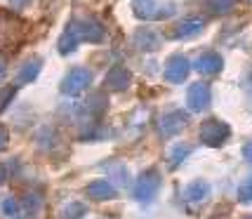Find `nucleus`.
<instances>
[{
    "mask_svg": "<svg viewBox=\"0 0 252 219\" xmlns=\"http://www.w3.org/2000/svg\"><path fill=\"white\" fill-rule=\"evenodd\" d=\"M26 26L19 17L10 12H0V52H12L17 50L24 40Z\"/></svg>",
    "mask_w": 252,
    "mask_h": 219,
    "instance_id": "obj_1",
    "label": "nucleus"
},
{
    "mask_svg": "<svg viewBox=\"0 0 252 219\" xmlns=\"http://www.w3.org/2000/svg\"><path fill=\"white\" fill-rule=\"evenodd\" d=\"M158 191H160V172L158 170H144L132 187V196H134V200L149 205L156 200Z\"/></svg>",
    "mask_w": 252,
    "mask_h": 219,
    "instance_id": "obj_2",
    "label": "nucleus"
},
{
    "mask_svg": "<svg viewBox=\"0 0 252 219\" xmlns=\"http://www.w3.org/2000/svg\"><path fill=\"white\" fill-rule=\"evenodd\" d=\"M177 12L172 2H160V0H137L134 2V14L139 19H167Z\"/></svg>",
    "mask_w": 252,
    "mask_h": 219,
    "instance_id": "obj_3",
    "label": "nucleus"
},
{
    "mask_svg": "<svg viewBox=\"0 0 252 219\" xmlns=\"http://www.w3.org/2000/svg\"><path fill=\"white\" fill-rule=\"evenodd\" d=\"M229 125L221 121H205L203 125H200V132H198V137H200V142L205 144V146H212V149H217V146H221V144L229 139Z\"/></svg>",
    "mask_w": 252,
    "mask_h": 219,
    "instance_id": "obj_4",
    "label": "nucleus"
},
{
    "mask_svg": "<svg viewBox=\"0 0 252 219\" xmlns=\"http://www.w3.org/2000/svg\"><path fill=\"white\" fill-rule=\"evenodd\" d=\"M71 26L76 29L80 43H83V40H88V43H101V40L106 38V29H104L97 19H92V17L76 19V22H71Z\"/></svg>",
    "mask_w": 252,
    "mask_h": 219,
    "instance_id": "obj_5",
    "label": "nucleus"
},
{
    "mask_svg": "<svg viewBox=\"0 0 252 219\" xmlns=\"http://www.w3.org/2000/svg\"><path fill=\"white\" fill-rule=\"evenodd\" d=\"M92 83V73L88 68H73L68 76L62 80V92L68 94V97H76L80 92H85Z\"/></svg>",
    "mask_w": 252,
    "mask_h": 219,
    "instance_id": "obj_6",
    "label": "nucleus"
},
{
    "mask_svg": "<svg viewBox=\"0 0 252 219\" xmlns=\"http://www.w3.org/2000/svg\"><path fill=\"white\" fill-rule=\"evenodd\" d=\"M189 125V113L187 111H170L158 121V130L160 137H175Z\"/></svg>",
    "mask_w": 252,
    "mask_h": 219,
    "instance_id": "obj_7",
    "label": "nucleus"
},
{
    "mask_svg": "<svg viewBox=\"0 0 252 219\" xmlns=\"http://www.w3.org/2000/svg\"><path fill=\"white\" fill-rule=\"evenodd\" d=\"M189 71H191V62H189L184 55H175L165 62V78H167L170 83H175V85L187 80Z\"/></svg>",
    "mask_w": 252,
    "mask_h": 219,
    "instance_id": "obj_8",
    "label": "nucleus"
},
{
    "mask_svg": "<svg viewBox=\"0 0 252 219\" xmlns=\"http://www.w3.org/2000/svg\"><path fill=\"white\" fill-rule=\"evenodd\" d=\"M212 101V94H210V88L203 85V83H196L191 85L187 92V104L191 111H205Z\"/></svg>",
    "mask_w": 252,
    "mask_h": 219,
    "instance_id": "obj_9",
    "label": "nucleus"
},
{
    "mask_svg": "<svg viewBox=\"0 0 252 219\" xmlns=\"http://www.w3.org/2000/svg\"><path fill=\"white\" fill-rule=\"evenodd\" d=\"M130 71L125 66H113L109 73H106V80H104V88L111 90V92H123V90L130 88Z\"/></svg>",
    "mask_w": 252,
    "mask_h": 219,
    "instance_id": "obj_10",
    "label": "nucleus"
},
{
    "mask_svg": "<svg viewBox=\"0 0 252 219\" xmlns=\"http://www.w3.org/2000/svg\"><path fill=\"white\" fill-rule=\"evenodd\" d=\"M221 66H224V59L220 55H215V52H205L193 62V68L203 76H217L221 71Z\"/></svg>",
    "mask_w": 252,
    "mask_h": 219,
    "instance_id": "obj_11",
    "label": "nucleus"
},
{
    "mask_svg": "<svg viewBox=\"0 0 252 219\" xmlns=\"http://www.w3.org/2000/svg\"><path fill=\"white\" fill-rule=\"evenodd\" d=\"M88 196L92 200H113L118 196V188L113 187V182H109V179H94L88 184Z\"/></svg>",
    "mask_w": 252,
    "mask_h": 219,
    "instance_id": "obj_12",
    "label": "nucleus"
},
{
    "mask_svg": "<svg viewBox=\"0 0 252 219\" xmlns=\"http://www.w3.org/2000/svg\"><path fill=\"white\" fill-rule=\"evenodd\" d=\"M203 29H205V22H203V19H196V17L182 19V22L175 26V38H193V35H198Z\"/></svg>",
    "mask_w": 252,
    "mask_h": 219,
    "instance_id": "obj_13",
    "label": "nucleus"
},
{
    "mask_svg": "<svg viewBox=\"0 0 252 219\" xmlns=\"http://www.w3.org/2000/svg\"><path fill=\"white\" fill-rule=\"evenodd\" d=\"M134 45L139 47V50H144V52H154V50H158L160 47V35L156 31H137V35H134Z\"/></svg>",
    "mask_w": 252,
    "mask_h": 219,
    "instance_id": "obj_14",
    "label": "nucleus"
},
{
    "mask_svg": "<svg viewBox=\"0 0 252 219\" xmlns=\"http://www.w3.org/2000/svg\"><path fill=\"white\" fill-rule=\"evenodd\" d=\"M40 66H43V62H40L38 57L29 59V62L19 68V73H17V85H26V83L35 80V76L40 73Z\"/></svg>",
    "mask_w": 252,
    "mask_h": 219,
    "instance_id": "obj_15",
    "label": "nucleus"
},
{
    "mask_svg": "<svg viewBox=\"0 0 252 219\" xmlns=\"http://www.w3.org/2000/svg\"><path fill=\"white\" fill-rule=\"evenodd\" d=\"M210 196V187L205 182H193V184H189L184 188V200L187 203H200V200H205Z\"/></svg>",
    "mask_w": 252,
    "mask_h": 219,
    "instance_id": "obj_16",
    "label": "nucleus"
},
{
    "mask_svg": "<svg viewBox=\"0 0 252 219\" xmlns=\"http://www.w3.org/2000/svg\"><path fill=\"white\" fill-rule=\"evenodd\" d=\"M78 45H80V38H78V33H76V29L68 24L66 26V31H64V35L59 38V52L62 55H68V52H73Z\"/></svg>",
    "mask_w": 252,
    "mask_h": 219,
    "instance_id": "obj_17",
    "label": "nucleus"
},
{
    "mask_svg": "<svg viewBox=\"0 0 252 219\" xmlns=\"http://www.w3.org/2000/svg\"><path fill=\"white\" fill-rule=\"evenodd\" d=\"M106 172L113 177V182L118 184V187H127L130 184V172H127V167L121 163H109L106 165Z\"/></svg>",
    "mask_w": 252,
    "mask_h": 219,
    "instance_id": "obj_18",
    "label": "nucleus"
},
{
    "mask_svg": "<svg viewBox=\"0 0 252 219\" xmlns=\"http://www.w3.org/2000/svg\"><path fill=\"white\" fill-rule=\"evenodd\" d=\"M189 154H191V146H189V144H177V146H172L170 154H167V163H170V167L182 165L189 158Z\"/></svg>",
    "mask_w": 252,
    "mask_h": 219,
    "instance_id": "obj_19",
    "label": "nucleus"
},
{
    "mask_svg": "<svg viewBox=\"0 0 252 219\" xmlns=\"http://www.w3.org/2000/svg\"><path fill=\"white\" fill-rule=\"evenodd\" d=\"M85 212H88V208H85L83 203L71 200V203H66L64 208H62L59 219H83V217H85Z\"/></svg>",
    "mask_w": 252,
    "mask_h": 219,
    "instance_id": "obj_20",
    "label": "nucleus"
},
{
    "mask_svg": "<svg viewBox=\"0 0 252 219\" xmlns=\"http://www.w3.org/2000/svg\"><path fill=\"white\" fill-rule=\"evenodd\" d=\"M236 5V0H208V10L212 14H226Z\"/></svg>",
    "mask_w": 252,
    "mask_h": 219,
    "instance_id": "obj_21",
    "label": "nucleus"
},
{
    "mask_svg": "<svg viewBox=\"0 0 252 219\" xmlns=\"http://www.w3.org/2000/svg\"><path fill=\"white\" fill-rule=\"evenodd\" d=\"M238 200L241 203H252V175L250 177H245L241 182V187H238Z\"/></svg>",
    "mask_w": 252,
    "mask_h": 219,
    "instance_id": "obj_22",
    "label": "nucleus"
},
{
    "mask_svg": "<svg viewBox=\"0 0 252 219\" xmlns=\"http://www.w3.org/2000/svg\"><path fill=\"white\" fill-rule=\"evenodd\" d=\"M12 99H14V88H2L0 90V113L7 109V104H10Z\"/></svg>",
    "mask_w": 252,
    "mask_h": 219,
    "instance_id": "obj_23",
    "label": "nucleus"
},
{
    "mask_svg": "<svg viewBox=\"0 0 252 219\" xmlns=\"http://www.w3.org/2000/svg\"><path fill=\"white\" fill-rule=\"evenodd\" d=\"M2 212H5L7 217L17 215V212H19V203H17V198H5V200H2Z\"/></svg>",
    "mask_w": 252,
    "mask_h": 219,
    "instance_id": "obj_24",
    "label": "nucleus"
},
{
    "mask_svg": "<svg viewBox=\"0 0 252 219\" xmlns=\"http://www.w3.org/2000/svg\"><path fill=\"white\" fill-rule=\"evenodd\" d=\"M24 208L29 210V212H35V210L40 208V196L38 193H26V198H24Z\"/></svg>",
    "mask_w": 252,
    "mask_h": 219,
    "instance_id": "obj_25",
    "label": "nucleus"
},
{
    "mask_svg": "<svg viewBox=\"0 0 252 219\" xmlns=\"http://www.w3.org/2000/svg\"><path fill=\"white\" fill-rule=\"evenodd\" d=\"M243 158H245L248 163H252V142H248L243 146Z\"/></svg>",
    "mask_w": 252,
    "mask_h": 219,
    "instance_id": "obj_26",
    "label": "nucleus"
},
{
    "mask_svg": "<svg viewBox=\"0 0 252 219\" xmlns=\"http://www.w3.org/2000/svg\"><path fill=\"white\" fill-rule=\"evenodd\" d=\"M7 139H10V137H7V130H5V127H0V151L7 146Z\"/></svg>",
    "mask_w": 252,
    "mask_h": 219,
    "instance_id": "obj_27",
    "label": "nucleus"
},
{
    "mask_svg": "<svg viewBox=\"0 0 252 219\" xmlns=\"http://www.w3.org/2000/svg\"><path fill=\"white\" fill-rule=\"evenodd\" d=\"M10 2H12V7H17V10H22L24 5H29L31 0H10Z\"/></svg>",
    "mask_w": 252,
    "mask_h": 219,
    "instance_id": "obj_28",
    "label": "nucleus"
},
{
    "mask_svg": "<svg viewBox=\"0 0 252 219\" xmlns=\"http://www.w3.org/2000/svg\"><path fill=\"white\" fill-rule=\"evenodd\" d=\"M5 73H7V66H5V59L0 57V80L5 78Z\"/></svg>",
    "mask_w": 252,
    "mask_h": 219,
    "instance_id": "obj_29",
    "label": "nucleus"
},
{
    "mask_svg": "<svg viewBox=\"0 0 252 219\" xmlns=\"http://www.w3.org/2000/svg\"><path fill=\"white\" fill-rule=\"evenodd\" d=\"M5 182V172H2V167H0V184Z\"/></svg>",
    "mask_w": 252,
    "mask_h": 219,
    "instance_id": "obj_30",
    "label": "nucleus"
},
{
    "mask_svg": "<svg viewBox=\"0 0 252 219\" xmlns=\"http://www.w3.org/2000/svg\"><path fill=\"white\" fill-rule=\"evenodd\" d=\"M245 219H252V215H250V217H245Z\"/></svg>",
    "mask_w": 252,
    "mask_h": 219,
    "instance_id": "obj_31",
    "label": "nucleus"
},
{
    "mask_svg": "<svg viewBox=\"0 0 252 219\" xmlns=\"http://www.w3.org/2000/svg\"><path fill=\"white\" fill-rule=\"evenodd\" d=\"M248 2H252V0H248Z\"/></svg>",
    "mask_w": 252,
    "mask_h": 219,
    "instance_id": "obj_32",
    "label": "nucleus"
}]
</instances>
